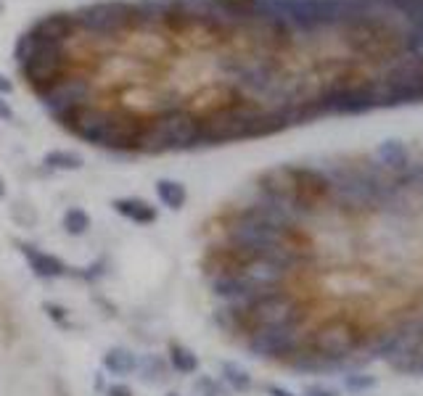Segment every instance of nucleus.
I'll return each instance as SVG.
<instances>
[{"label":"nucleus","mask_w":423,"mask_h":396,"mask_svg":"<svg viewBox=\"0 0 423 396\" xmlns=\"http://www.w3.org/2000/svg\"><path fill=\"white\" fill-rule=\"evenodd\" d=\"M146 119L127 109H101V106H82L61 122L71 135L85 140L88 146L109 151H141V135Z\"/></svg>","instance_id":"1"},{"label":"nucleus","mask_w":423,"mask_h":396,"mask_svg":"<svg viewBox=\"0 0 423 396\" xmlns=\"http://www.w3.org/2000/svg\"><path fill=\"white\" fill-rule=\"evenodd\" d=\"M13 59L19 61L21 77L27 79L37 95L48 93L53 85H59L61 79L69 77L71 59L69 50L64 42H53V40L37 37V35H21L16 48H13Z\"/></svg>","instance_id":"2"},{"label":"nucleus","mask_w":423,"mask_h":396,"mask_svg":"<svg viewBox=\"0 0 423 396\" xmlns=\"http://www.w3.org/2000/svg\"><path fill=\"white\" fill-rule=\"evenodd\" d=\"M199 146V117L188 109L172 106L146 119L141 135L143 153H167Z\"/></svg>","instance_id":"3"},{"label":"nucleus","mask_w":423,"mask_h":396,"mask_svg":"<svg viewBox=\"0 0 423 396\" xmlns=\"http://www.w3.org/2000/svg\"><path fill=\"white\" fill-rule=\"evenodd\" d=\"M241 315L243 333H252V330H265V327H291L304 322V307L302 301L289 293L286 288H275L267 291L262 296H257L243 309H236Z\"/></svg>","instance_id":"4"},{"label":"nucleus","mask_w":423,"mask_h":396,"mask_svg":"<svg viewBox=\"0 0 423 396\" xmlns=\"http://www.w3.org/2000/svg\"><path fill=\"white\" fill-rule=\"evenodd\" d=\"M74 16H77L80 30L91 32V35H101V37H114V35L135 27V8H132V3H127V0L91 3V6L77 11Z\"/></svg>","instance_id":"5"},{"label":"nucleus","mask_w":423,"mask_h":396,"mask_svg":"<svg viewBox=\"0 0 423 396\" xmlns=\"http://www.w3.org/2000/svg\"><path fill=\"white\" fill-rule=\"evenodd\" d=\"M304 346L310 349V351H315L318 356H323L325 362L339 365L344 356L357 351V346H360V330L349 320L336 317V320L323 322L313 333V338L304 341Z\"/></svg>","instance_id":"6"},{"label":"nucleus","mask_w":423,"mask_h":396,"mask_svg":"<svg viewBox=\"0 0 423 396\" xmlns=\"http://www.w3.org/2000/svg\"><path fill=\"white\" fill-rule=\"evenodd\" d=\"M246 346L260 359H294L304 346L299 325L291 327H265L246 333Z\"/></svg>","instance_id":"7"},{"label":"nucleus","mask_w":423,"mask_h":396,"mask_svg":"<svg viewBox=\"0 0 423 396\" xmlns=\"http://www.w3.org/2000/svg\"><path fill=\"white\" fill-rule=\"evenodd\" d=\"M91 93H93L91 79L82 77V74L80 77H77V74H69L66 79H61L59 85H53L48 93H42L40 100H42V106L48 109V114L61 124L69 114H74L77 109L91 103Z\"/></svg>","instance_id":"8"},{"label":"nucleus","mask_w":423,"mask_h":396,"mask_svg":"<svg viewBox=\"0 0 423 396\" xmlns=\"http://www.w3.org/2000/svg\"><path fill=\"white\" fill-rule=\"evenodd\" d=\"M378 103V95L373 85H339L328 90L320 100H315L318 111H333V114H360Z\"/></svg>","instance_id":"9"},{"label":"nucleus","mask_w":423,"mask_h":396,"mask_svg":"<svg viewBox=\"0 0 423 396\" xmlns=\"http://www.w3.org/2000/svg\"><path fill=\"white\" fill-rule=\"evenodd\" d=\"M77 30H80V24H77V16H74V13H48V16H42L40 21H35L30 32L37 35V37H45V40H53V42H64V45H66V40Z\"/></svg>","instance_id":"10"},{"label":"nucleus","mask_w":423,"mask_h":396,"mask_svg":"<svg viewBox=\"0 0 423 396\" xmlns=\"http://www.w3.org/2000/svg\"><path fill=\"white\" fill-rule=\"evenodd\" d=\"M19 246H21L24 259H27V264H30V269L37 277H42V280H56V277L69 275V267H66L59 257H53V254H48V251H42V248L37 246H30V243H19Z\"/></svg>","instance_id":"11"},{"label":"nucleus","mask_w":423,"mask_h":396,"mask_svg":"<svg viewBox=\"0 0 423 396\" xmlns=\"http://www.w3.org/2000/svg\"><path fill=\"white\" fill-rule=\"evenodd\" d=\"M111 206H114L117 214H122V217L135 222V225H153L156 222V209L151 204L141 201V198H117Z\"/></svg>","instance_id":"12"},{"label":"nucleus","mask_w":423,"mask_h":396,"mask_svg":"<svg viewBox=\"0 0 423 396\" xmlns=\"http://www.w3.org/2000/svg\"><path fill=\"white\" fill-rule=\"evenodd\" d=\"M103 367L109 370L111 375L127 378V375H132V373L138 370V356L132 354L130 349L114 346V349H109V351H106V356H103Z\"/></svg>","instance_id":"13"},{"label":"nucleus","mask_w":423,"mask_h":396,"mask_svg":"<svg viewBox=\"0 0 423 396\" xmlns=\"http://www.w3.org/2000/svg\"><path fill=\"white\" fill-rule=\"evenodd\" d=\"M164 6L167 0H138L132 3L135 8V27H156L161 24V16H164Z\"/></svg>","instance_id":"14"},{"label":"nucleus","mask_w":423,"mask_h":396,"mask_svg":"<svg viewBox=\"0 0 423 396\" xmlns=\"http://www.w3.org/2000/svg\"><path fill=\"white\" fill-rule=\"evenodd\" d=\"M135 373H141V378L146 383H164L167 380V373H170V367L167 362L161 359L159 354H146L138 359V370Z\"/></svg>","instance_id":"15"},{"label":"nucleus","mask_w":423,"mask_h":396,"mask_svg":"<svg viewBox=\"0 0 423 396\" xmlns=\"http://www.w3.org/2000/svg\"><path fill=\"white\" fill-rule=\"evenodd\" d=\"M156 196H159V201L167 209L178 211V209L185 204L188 193H185V185L178 182V180H159V182H156Z\"/></svg>","instance_id":"16"},{"label":"nucleus","mask_w":423,"mask_h":396,"mask_svg":"<svg viewBox=\"0 0 423 396\" xmlns=\"http://www.w3.org/2000/svg\"><path fill=\"white\" fill-rule=\"evenodd\" d=\"M170 365L182 373V375H193L199 370V356L193 354L188 346H180V344H172L170 346Z\"/></svg>","instance_id":"17"},{"label":"nucleus","mask_w":423,"mask_h":396,"mask_svg":"<svg viewBox=\"0 0 423 396\" xmlns=\"http://www.w3.org/2000/svg\"><path fill=\"white\" fill-rule=\"evenodd\" d=\"M220 373H222V383H228L233 391H249V388H252L249 373H246L241 365H236V362H225V365L220 367Z\"/></svg>","instance_id":"18"},{"label":"nucleus","mask_w":423,"mask_h":396,"mask_svg":"<svg viewBox=\"0 0 423 396\" xmlns=\"http://www.w3.org/2000/svg\"><path fill=\"white\" fill-rule=\"evenodd\" d=\"M61 228L66 230L69 235H85L88 228H91V217L88 211L80 206H71L64 211V219H61Z\"/></svg>","instance_id":"19"},{"label":"nucleus","mask_w":423,"mask_h":396,"mask_svg":"<svg viewBox=\"0 0 423 396\" xmlns=\"http://www.w3.org/2000/svg\"><path fill=\"white\" fill-rule=\"evenodd\" d=\"M45 167L51 169H66V172H74V169L82 167V156H77L74 151H51L45 153Z\"/></svg>","instance_id":"20"},{"label":"nucleus","mask_w":423,"mask_h":396,"mask_svg":"<svg viewBox=\"0 0 423 396\" xmlns=\"http://www.w3.org/2000/svg\"><path fill=\"white\" fill-rule=\"evenodd\" d=\"M378 158L386 167H405L407 164V153H405V148L397 140H389V143L378 146Z\"/></svg>","instance_id":"21"},{"label":"nucleus","mask_w":423,"mask_h":396,"mask_svg":"<svg viewBox=\"0 0 423 396\" xmlns=\"http://www.w3.org/2000/svg\"><path fill=\"white\" fill-rule=\"evenodd\" d=\"M196 391L204 394V396H231V391L222 386L220 380H214V378H199Z\"/></svg>","instance_id":"22"},{"label":"nucleus","mask_w":423,"mask_h":396,"mask_svg":"<svg viewBox=\"0 0 423 396\" xmlns=\"http://www.w3.org/2000/svg\"><path fill=\"white\" fill-rule=\"evenodd\" d=\"M394 6L405 11L418 27H423V0H394Z\"/></svg>","instance_id":"23"},{"label":"nucleus","mask_w":423,"mask_h":396,"mask_svg":"<svg viewBox=\"0 0 423 396\" xmlns=\"http://www.w3.org/2000/svg\"><path fill=\"white\" fill-rule=\"evenodd\" d=\"M45 312H48V317H51L53 322H59L61 327H69V317H66V309L64 307H53V304H45Z\"/></svg>","instance_id":"24"},{"label":"nucleus","mask_w":423,"mask_h":396,"mask_svg":"<svg viewBox=\"0 0 423 396\" xmlns=\"http://www.w3.org/2000/svg\"><path fill=\"white\" fill-rule=\"evenodd\" d=\"M410 48H413V53L423 56V27H415V32L410 35Z\"/></svg>","instance_id":"25"},{"label":"nucleus","mask_w":423,"mask_h":396,"mask_svg":"<svg viewBox=\"0 0 423 396\" xmlns=\"http://www.w3.org/2000/svg\"><path fill=\"white\" fill-rule=\"evenodd\" d=\"M106 396H132V391L127 386H122V383H117V386H109L106 388Z\"/></svg>","instance_id":"26"},{"label":"nucleus","mask_w":423,"mask_h":396,"mask_svg":"<svg viewBox=\"0 0 423 396\" xmlns=\"http://www.w3.org/2000/svg\"><path fill=\"white\" fill-rule=\"evenodd\" d=\"M0 119H6V122H8V119H13V111H11V106L3 98H0Z\"/></svg>","instance_id":"27"},{"label":"nucleus","mask_w":423,"mask_h":396,"mask_svg":"<svg viewBox=\"0 0 423 396\" xmlns=\"http://www.w3.org/2000/svg\"><path fill=\"white\" fill-rule=\"evenodd\" d=\"M11 90H13V82H8V79L0 74V95H8Z\"/></svg>","instance_id":"28"},{"label":"nucleus","mask_w":423,"mask_h":396,"mask_svg":"<svg viewBox=\"0 0 423 396\" xmlns=\"http://www.w3.org/2000/svg\"><path fill=\"white\" fill-rule=\"evenodd\" d=\"M267 394H270V396H294V394H289L286 388H278V386H270V388H267Z\"/></svg>","instance_id":"29"},{"label":"nucleus","mask_w":423,"mask_h":396,"mask_svg":"<svg viewBox=\"0 0 423 396\" xmlns=\"http://www.w3.org/2000/svg\"><path fill=\"white\" fill-rule=\"evenodd\" d=\"M6 196V185H3V180H0V198Z\"/></svg>","instance_id":"30"},{"label":"nucleus","mask_w":423,"mask_h":396,"mask_svg":"<svg viewBox=\"0 0 423 396\" xmlns=\"http://www.w3.org/2000/svg\"><path fill=\"white\" fill-rule=\"evenodd\" d=\"M167 396H178V394H167Z\"/></svg>","instance_id":"31"},{"label":"nucleus","mask_w":423,"mask_h":396,"mask_svg":"<svg viewBox=\"0 0 423 396\" xmlns=\"http://www.w3.org/2000/svg\"><path fill=\"white\" fill-rule=\"evenodd\" d=\"M0 8H3V6H0Z\"/></svg>","instance_id":"32"}]
</instances>
